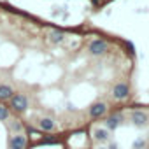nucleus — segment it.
Instances as JSON below:
<instances>
[{
    "label": "nucleus",
    "instance_id": "obj_13",
    "mask_svg": "<svg viewBox=\"0 0 149 149\" xmlns=\"http://www.w3.org/2000/svg\"><path fill=\"white\" fill-rule=\"evenodd\" d=\"M107 149H118V144H109V147Z\"/></svg>",
    "mask_w": 149,
    "mask_h": 149
},
{
    "label": "nucleus",
    "instance_id": "obj_12",
    "mask_svg": "<svg viewBox=\"0 0 149 149\" xmlns=\"http://www.w3.org/2000/svg\"><path fill=\"white\" fill-rule=\"evenodd\" d=\"M147 144H146V140L144 139H137L135 142H133V149H144Z\"/></svg>",
    "mask_w": 149,
    "mask_h": 149
},
{
    "label": "nucleus",
    "instance_id": "obj_11",
    "mask_svg": "<svg viewBox=\"0 0 149 149\" xmlns=\"http://www.w3.org/2000/svg\"><path fill=\"white\" fill-rule=\"evenodd\" d=\"M11 130H13V132H21L23 126H21V123H19L18 119H14V121H11Z\"/></svg>",
    "mask_w": 149,
    "mask_h": 149
},
{
    "label": "nucleus",
    "instance_id": "obj_10",
    "mask_svg": "<svg viewBox=\"0 0 149 149\" xmlns=\"http://www.w3.org/2000/svg\"><path fill=\"white\" fill-rule=\"evenodd\" d=\"M9 116H11L9 109H7L6 105H0V121H7V119H9Z\"/></svg>",
    "mask_w": 149,
    "mask_h": 149
},
{
    "label": "nucleus",
    "instance_id": "obj_15",
    "mask_svg": "<svg viewBox=\"0 0 149 149\" xmlns=\"http://www.w3.org/2000/svg\"><path fill=\"white\" fill-rule=\"evenodd\" d=\"M146 149H149V146H146Z\"/></svg>",
    "mask_w": 149,
    "mask_h": 149
},
{
    "label": "nucleus",
    "instance_id": "obj_6",
    "mask_svg": "<svg viewBox=\"0 0 149 149\" xmlns=\"http://www.w3.org/2000/svg\"><path fill=\"white\" fill-rule=\"evenodd\" d=\"M121 119H123V116H121V114H112V116H109V118H107L105 125H107V128H109V130H116V128L119 126Z\"/></svg>",
    "mask_w": 149,
    "mask_h": 149
},
{
    "label": "nucleus",
    "instance_id": "obj_9",
    "mask_svg": "<svg viewBox=\"0 0 149 149\" xmlns=\"http://www.w3.org/2000/svg\"><path fill=\"white\" fill-rule=\"evenodd\" d=\"M95 140L100 142V144L107 142V140H109V132L104 130V128H97V130H95Z\"/></svg>",
    "mask_w": 149,
    "mask_h": 149
},
{
    "label": "nucleus",
    "instance_id": "obj_4",
    "mask_svg": "<svg viewBox=\"0 0 149 149\" xmlns=\"http://www.w3.org/2000/svg\"><path fill=\"white\" fill-rule=\"evenodd\" d=\"M105 112H107V105L105 104H95V105L90 107V116L93 119H98V118L105 116Z\"/></svg>",
    "mask_w": 149,
    "mask_h": 149
},
{
    "label": "nucleus",
    "instance_id": "obj_5",
    "mask_svg": "<svg viewBox=\"0 0 149 149\" xmlns=\"http://www.w3.org/2000/svg\"><path fill=\"white\" fill-rule=\"evenodd\" d=\"M39 126H40L42 132H54V130H56V123H54V119H51V118H42V119L39 121Z\"/></svg>",
    "mask_w": 149,
    "mask_h": 149
},
{
    "label": "nucleus",
    "instance_id": "obj_3",
    "mask_svg": "<svg viewBox=\"0 0 149 149\" xmlns=\"http://www.w3.org/2000/svg\"><path fill=\"white\" fill-rule=\"evenodd\" d=\"M128 86L125 84V83H119V84H116L114 86V90H112V97L116 98V100H125V98H128Z\"/></svg>",
    "mask_w": 149,
    "mask_h": 149
},
{
    "label": "nucleus",
    "instance_id": "obj_7",
    "mask_svg": "<svg viewBox=\"0 0 149 149\" xmlns=\"http://www.w3.org/2000/svg\"><path fill=\"white\" fill-rule=\"evenodd\" d=\"M132 119H133V123H135L137 126H142V125L147 123V114L142 112V111H135V112L132 114Z\"/></svg>",
    "mask_w": 149,
    "mask_h": 149
},
{
    "label": "nucleus",
    "instance_id": "obj_8",
    "mask_svg": "<svg viewBox=\"0 0 149 149\" xmlns=\"http://www.w3.org/2000/svg\"><path fill=\"white\" fill-rule=\"evenodd\" d=\"M14 97V91L11 86L7 84H0V100H7V98H13Z\"/></svg>",
    "mask_w": 149,
    "mask_h": 149
},
{
    "label": "nucleus",
    "instance_id": "obj_2",
    "mask_svg": "<svg viewBox=\"0 0 149 149\" xmlns=\"http://www.w3.org/2000/svg\"><path fill=\"white\" fill-rule=\"evenodd\" d=\"M9 149H26V137L18 133L9 139Z\"/></svg>",
    "mask_w": 149,
    "mask_h": 149
},
{
    "label": "nucleus",
    "instance_id": "obj_14",
    "mask_svg": "<svg viewBox=\"0 0 149 149\" xmlns=\"http://www.w3.org/2000/svg\"><path fill=\"white\" fill-rule=\"evenodd\" d=\"M98 149H107V147H102V146H100V147H98Z\"/></svg>",
    "mask_w": 149,
    "mask_h": 149
},
{
    "label": "nucleus",
    "instance_id": "obj_1",
    "mask_svg": "<svg viewBox=\"0 0 149 149\" xmlns=\"http://www.w3.org/2000/svg\"><path fill=\"white\" fill-rule=\"evenodd\" d=\"M11 107L16 111V112H25L28 109V100L25 95H14L11 98Z\"/></svg>",
    "mask_w": 149,
    "mask_h": 149
}]
</instances>
